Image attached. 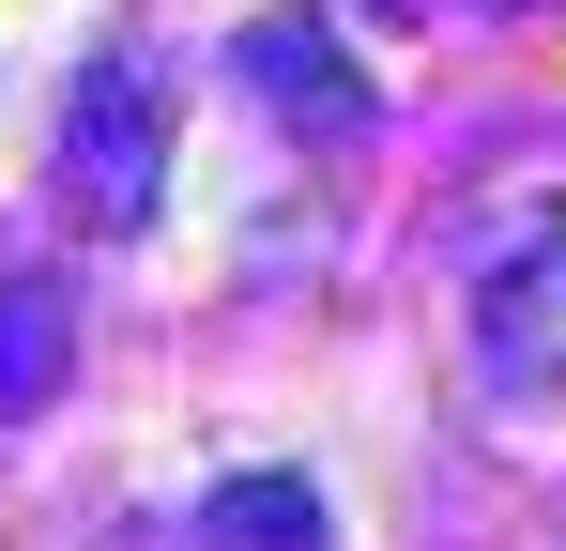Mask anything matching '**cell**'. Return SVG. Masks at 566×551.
I'll list each match as a JSON object with an SVG mask.
<instances>
[{"label": "cell", "mask_w": 566, "mask_h": 551, "mask_svg": "<svg viewBox=\"0 0 566 551\" xmlns=\"http://www.w3.org/2000/svg\"><path fill=\"white\" fill-rule=\"evenodd\" d=\"M62 184H77L93 230H154V199H169V92H154L138 46L77 62V92H62Z\"/></svg>", "instance_id": "6da1fadb"}, {"label": "cell", "mask_w": 566, "mask_h": 551, "mask_svg": "<svg viewBox=\"0 0 566 551\" xmlns=\"http://www.w3.org/2000/svg\"><path fill=\"white\" fill-rule=\"evenodd\" d=\"M245 92L276 107V123H291V138H306V154H353V138H368V123H382V92H368V62H353V46H337L322 15H261V31H245Z\"/></svg>", "instance_id": "7a4b0ae2"}, {"label": "cell", "mask_w": 566, "mask_h": 551, "mask_svg": "<svg viewBox=\"0 0 566 551\" xmlns=\"http://www.w3.org/2000/svg\"><path fill=\"white\" fill-rule=\"evenodd\" d=\"M474 367L505 398H566V230H536L474 276Z\"/></svg>", "instance_id": "3957f363"}, {"label": "cell", "mask_w": 566, "mask_h": 551, "mask_svg": "<svg viewBox=\"0 0 566 551\" xmlns=\"http://www.w3.org/2000/svg\"><path fill=\"white\" fill-rule=\"evenodd\" d=\"M62 353H77V306H62V276H0V429L62 398Z\"/></svg>", "instance_id": "277c9868"}, {"label": "cell", "mask_w": 566, "mask_h": 551, "mask_svg": "<svg viewBox=\"0 0 566 551\" xmlns=\"http://www.w3.org/2000/svg\"><path fill=\"white\" fill-rule=\"evenodd\" d=\"M199 537L214 551H322V490H306V475H230V490L199 506Z\"/></svg>", "instance_id": "5b68a950"}, {"label": "cell", "mask_w": 566, "mask_h": 551, "mask_svg": "<svg viewBox=\"0 0 566 551\" xmlns=\"http://www.w3.org/2000/svg\"><path fill=\"white\" fill-rule=\"evenodd\" d=\"M490 15H521V0H490Z\"/></svg>", "instance_id": "8992f818"}]
</instances>
